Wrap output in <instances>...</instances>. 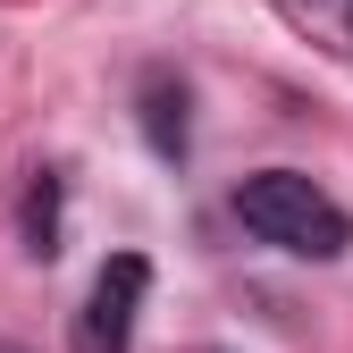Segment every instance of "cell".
Wrapping results in <instances>:
<instances>
[{
    "mask_svg": "<svg viewBox=\"0 0 353 353\" xmlns=\"http://www.w3.org/2000/svg\"><path fill=\"white\" fill-rule=\"evenodd\" d=\"M236 219L261 236V244H278V252H303V261H336L353 244V219L312 185L303 168H261L236 185Z\"/></svg>",
    "mask_w": 353,
    "mask_h": 353,
    "instance_id": "1",
    "label": "cell"
},
{
    "mask_svg": "<svg viewBox=\"0 0 353 353\" xmlns=\"http://www.w3.org/2000/svg\"><path fill=\"white\" fill-rule=\"evenodd\" d=\"M143 286H152L143 252H110V261H101V278H93V312H84V353H126Z\"/></svg>",
    "mask_w": 353,
    "mask_h": 353,
    "instance_id": "2",
    "label": "cell"
},
{
    "mask_svg": "<svg viewBox=\"0 0 353 353\" xmlns=\"http://www.w3.org/2000/svg\"><path fill=\"white\" fill-rule=\"evenodd\" d=\"M143 126H152L160 152H185V93H176L168 76H152V93H143Z\"/></svg>",
    "mask_w": 353,
    "mask_h": 353,
    "instance_id": "3",
    "label": "cell"
},
{
    "mask_svg": "<svg viewBox=\"0 0 353 353\" xmlns=\"http://www.w3.org/2000/svg\"><path fill=\"white\" fill-rule=\"evenodd\" d=\"M0 353H17V345H0Z\"/></svg>",
    "mask_w": 353,
    "mask_h": 353,
    "instance_id": "4",
    "label": "cell"
}]
</instances>
